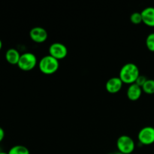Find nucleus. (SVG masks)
Here are the masks:
<instances>
[{"label":"nucleus","mask_w":154,"mask_h":154,"mask_svg":"<svg viewBox=\"0 0 154 154\" xmlns=\"http://www.w3.org/2000/svg\"><path fill=\"white\" fill-rule=\"evenodd\" d=\"M140 75V71L135 63H129L123 65L120 70L119 78L123 84L131 85L135 84Z\"/></svg>","instance_id":"f257e3e1"},{"label":"nucleus","mask_w":154,"mask_h":154,"mask_svg":"<svg viewBox=\"0 0 154 154\" xmlns=\"http://www.w3.org/2000/svg\"><path fill=\"white\" fill-rule=\"evenodd\" d=\"M38 69L44 75H51L56 73L60 68V61L49 54L42 57L39 60Z\"/></svg>","instance_id":"f03ea898"},{"label":"nucleus","mask_w":154,"mask_h":154,"mask_svg":"<svg viewBox=\"0 0 154 154\" xmlns=\"http://www.w3.org/2000/svg\"><path fill=\"white\" fill-rule=\"evenodd\" d=\"M37 64L38 60L36 56L32 53L26 52L21 54L17 66L22 71L29 72L32 70Z\"/></svg>","instance_id":"7ed1b4c3"},{"label":"nucleus","mask_w":154,"mask_h":154,"mask_svg":"<svg viewBox=\"0 0 154 154\" xmlns=\"http://www.w3.org/2000/svg\"><path fill=\"white\" fill-rule=\"evenodd\" d=\"M117 148L120 153L132 154L135 148V141L130 136L121 135L117 140Z\"/></svg>","instance_id":"20e7f679"},{"label":"nucleus","mask_w":154,"mask_h":154,"mask_svg":"<svg viewBox=\"0 0 154 154\" xmlns=\"http://www.w3.org/2000/svg\"><path fill=\"white\" fill-rule=\"evenodd\" d=\"M49 55L57 59V60H61L66 58L68 55L67 47L60 42H54L51 44L49 47Z\"/></svg>","instance_id":"39448f33"},{"label":"nucleus","mask_w":154,"mask_h":154,"mask_svg":"<svg viewBox=\"0 0 154 154\" xmlns=\"http://www.w3.org/2000/svg\"><path fill=\"white\" fill-rule=\"evenodd\" d=\"M138 139L142 145L148 146L154 144V127L144 126L142 128L138 134Z\"/></svg>","instance_id":"423d86ee"},{"label":"nucleus","mask_w":154,"mask_h":154,"mask_svg":"<svg viewBox=\"0 0 154 154\" xmlns=\"http://www.w3.org/2000/svg\"><path fill=\"white\" fill-rule=\"evenodd\" d=\"M29 37L32 42L37 44L44 43L48 38V33L45 29L41 26H35L29 31Z\"/></svg>","instance_id":"0eeeda50"},{"label":"nucleus","mask_w":154,"mask_h":154,"mask_svg":"<svg viewBox=\"0 0 154 154\" xmlns=\"http://www.w3.org/2000/svg\"><path fill=\"white\" fill-rule=\"evenodd\" d=\"M123 85V83L119 77H113L108 80L105 84V89L109 93L115 94L121 90Z\"/></svg>","instance_id":"6e6552de"},{"label":"nucleus","mask_w":154,"mask_h":154,"mask_svg":"<svg viewBox=\"0 0 154 154\" xmlns=\"http://www.w3.org/2000/svg\"><path fill=\"white\" fill-rule=\"evenodd\" d=\"M142 93V88L135 83V84L129 85L127 91H126V95L129 100L137 101L141 98Z\"/></svg>","instance_id":"1a4fd4ad"},{"label":"nucleus","mask_w":154,"mask_h":154,"mask_svg":"<svg viewBox=\"0 0 154 154\" xmlns=\"http://www.w3.org/2000/svg\"><path fill=\"white\" fill-rule=\"evenodd\" d=\"M142 23L149 27H154V7H147L141 12Z\"/></svg>","instance_id":"9d476101"},{"label":"nucleus","mask_w":154,"mask_h":154,"mask_svg":"<svg viewBox=\"0 0 154 154\" xmlns=\"http://www.w3.org/2000/svg\"><path fill=\"white\" fill-rule=\"evenodd\" d=\"M21 54L19 51L15 48H10L5 53V60L9 64L11 65H17V66L18 62L20 58Z\"/></svg>","instance_id":"9b49d317"},{"label":"nucleus","mask_w":154,"mask_h":154,"mask_svg":"<svg viewBox=\"0 0 154 154\" xmlns=\"http://www.w3.org/2000/svg\"><path fill=\"white\" fill-rule=\"evenodd\" d=\"M8 154H30L29 150L26 147L23 145H18L13 146L8 152Z\"/></svg>","instance_id":"f8f14e48"},{"label":"nucleus","mask_w":154,"mask_h":154,"mask_svg":"<svg viewBox=\"0 0 154 154\" xmlns=\"http://www.w3.org/2000/svg\"><path fill=\"white\" fill-rule=\"evenodd\" d=\"M141 88H142V91L146 94H154V80L147 79V81H146L145 84L143 85Z\"/></svg>","instance_id":"ddd939ff"},{"label":"nucleus","mask_w":154,"mask_h":154,"mask_svg":"<svg viewBox=\"0 0 154 154\" xmlns=\"http://www.w3.org/2000/svg\"><path fill=\"white\" fill-rule=\"evenodd\" d=\"M146 47L151 52H154V32L150 33L146 38Z\"/></svg>","instance_id":"4468645a"},{"label":"nucleus","mask_w":154,"mask_h":154,"mask_svg":"<svg viewBox=\"0 0 154 154\" xmlns=\"http://www.w3.org/2000/svg\"><path fill=\"white\" fill-rule=\"evenodd\" d=\"M130 21L135 25H138L142 23V16L141 12H134L130 16Z\"/></svg>","instance_id":"2eb2a0df"},{"label":"nucleus","mask_w":154,"mask_h":154,"mask_svg":"<svg viewBox=\"0 0 154 154\" xmlns=\"http://www.w3.org/2000/svg\"><path fill=\"white\" fill-rule=\"evenodd\" d=\"M147 81V77L144 76V75H139V77L138 78V79L136 80V81H135V84H138L139 87H142L143 85H144V84H145L146 81Z\"/></svg>","instance_id":"dca6fc26"},{"label":"nucleus","mask_w":154,"mask_h":154,"mask_svg":"<svg viewBox=\"0 0 154 154\" xmlns=\"http://www.w3.org/2000/svg\"><path fill=\"white\" fill-rule=\"evenodd\" d=\"M5 138V131L4 129H2V127L0 126V143L3 141Z\"/></svg>","instance_id":"f3484780"},{"label":"nucleus","mask_w":154,"mask_h":154,"mask_svg":"<svg viewBox=\"0 0 154 154\" xmlns=\"http://www.w3.org/2000/svg\"><path fill=\"white\" fill-rule=\"evenodd\" d=\"M2 40L0 39V51L2 50Z\"/></svg>","instance_id":"a211bd4d"},{"label":"nucleus","mask_w":154,"mask_h":154,"mask_svg":"<svg viewBox=\"0 0 154 154\" xmlns=\"http://www.w3.org/2000/svg\"><path fill=\"white\" fill-rule=\"evenodd\" d=\"M0 154H8V153H6V152L2 151V152H0Z\"/></svg>","instance_id":"6ab92c4d"},{"label":"nucleus","mask_w":154,"mask_h":154,"mask_svg":"<svg viewBox=\"0 0 154 154\" xmlns=\"http://www.w3.org/2000/svg\"><path fill=\"white\" fill-rule=\"evenodd\" d=\"M115 154H123V153H120V152H118V153H115Z\"/></svg>","instance_id":"aec40b11"},{"label":"nucleus","mask_w":154,"mask_h":154,"mask_svg":"<svg viewBox=\"0 0 154 154\" xmlns=\"http://www.w3.org/2000/svg\"><path fill=\"white\" fill-rule=\"evenodd\" d=\"M2 150L1 148H0V152H2Z\"/></svg>","instance_id":"412c9836"},{"label":"nucleus","mask_w":154,"mask_h":154,"mask_svg":"<svg viewBox=\"0 0 154 154\" xmlns=\"http://www.w3.org/2000/svg\"><path fill=\"white\" fill-rule=\"evenodd\" d=\"M108 154H115V153H108Z\"/></svg>","instance_id":"4be33fe9"}]
</instances>
